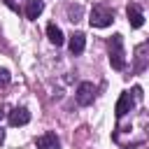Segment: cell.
I'll return each instance as SVG.
<instances>
[{
  "label": "cell",
  "mask_w": 149,
  "mask_h": 149,
  "mask_svg": "<svg viewBox=\"0 0 149 149\" xmlns=\"http://www.w3.org/2000/svg\"><path fill=\"white\" fill-rule=\"evenodd\" d=\"M109 49V65L114 70H123L126 68V51H123V37L121 35H112L107 42Z\"/></svg>",
  "instance_id": "1"
},
{
  "label": "cell",
  "mask_w": 149,
  "mask_h": 149,
  "mask_svg": "<svg viewBox=\"0 0 149 149\" xmlns=\"http://www.w3.org/2000/svg\"><path fill=\"white\" fill-rule=\"evenodd\" d=\"M112 21H114V12L102 5H95L88 14V23L93 28H107V26H112Z\"/></svg>",
  "instance_id": "2"
},
{
  "label": "cell",
  "mask_w": 149,
  "mask_h": 149,
  "mask_svg": "<svg viewBox=\"0 0 149 149\" xmlns=\"http://www.w3.org/2000/svg\"><path fill=\"white\" fill-rule=\"evenodd\" d=\"M140 88H133V93L130 91H123L121 95H119V100H116V107H114V112H116V119H121V116H126L130 109H133V105H135V100H140Z\"/></svg>",
  "instance_id": "3"
},
{
  "label": "cell",
  "mask_w": 149,
  "mask_h": 149,
  "mask_svg": "<svg viewBox=\"0 0 149 149\" xmlns=\"http://www.w3.org/2000/svg\"><path fill=\"white\" fill-rule=\"evenodd\" d=\"M74 98H77V102H79L81 107L91 105V102L95 100V86H93L91 81H81V84L77 86V93H74Z\"/></svg>",
  "instance_id": "4"
},
{
  "label": "cell",
  "mask_w": 149,
  "mask_h": 149,
  "mask_svg": "<svg viewBox=\"0 0 149 149\" xmlns=\"http://www.w3.org/2000/svg\"><path fill=\"white\" fill-rule=\"evenodd\" d=\"M30 121V112L26 109V107H14L12 112H9V126H26Z\"/></svg>",
  "instance_id": "5"
},
{
  "label": "cell",
  "mask_w": 149,
  "mask_h": 149,
  "mask_svg": "<svg viewBox=\"0 0 149 149\" xmlns=\"http://www.w3.org/2000/svg\"><path fill=\"white\" fill-rule=\"evenodd\" d=\"M37 149H61V140L56 137V133H44L35 140Z\"/></svg>",
  "instance_id": "6"
},
{
  "label": "cell",
  "mask_w": 149,
  "mask_h": 149,
  "mask_svg": "<svg viewBox=\"0 0 149 149\" xmlns=\"http://www.w3.org/2000/svg\"><path fill=\"white\" fill-rule=\"evenodd\" d=\"M126 16H128L130 28H142V23H144V14H142V9H140L137 5H128Z\"/></svg>",
  "instance_id": "7"
},
{
  "label": "cell",
  "mask_w": 149,
  "mask_h": 149,
  "mask_svg": "<svg viewBox=\"0 0 149 149\" xmlns=\"http://www.w3.org/2000/svg\"><path fill=\"white\" fill-rule=\"evenodd\" d=\"M42 9H44V2L42 0H26V16L30 21H35L42 14Z\"/></svg>",
  "instance_id": "8"
},
{
  "label": "cell",
  "mask_w": 149,
  "mask_h": 149,
  "mask_svg": "<svg viewBox=\"0 0 149 149\" xmlns=\"http://www.w3.org/2000/svg\"><path fill=\"white\" fill-rule=\"evenodd\" d=\"M47 37H49V42H51V44H56V47H61V44L65 42L63 30H61L56 23H49V26H47Z\"/></svg>",
  "instance_id": "9"
},
{
  "label": "cell",
  "mask_w": 149,
  "mask_h": 149,
  "mask_svg": "<svg viewBox=\"0 0 149 149\" xmlns=\"http://www.w3.org/2000/svg\"><path fill=\"white\" fill-rule=\"evenodd\" d=\"M84 47H86V37L81 33H74L70 37V51H72V56H79L84 51Z\"/></svg>",
  "instance_id": "10"
},
{
  "label": "cell",
  "mask_w": 149,
  "mask_h": 149,
  "mask_svg": "<svg viewBox=\"0 0 149 149\" xmlns=\"http://www.w3.org/2000/svg\"><path fill=\"white\" fill-rule=\"evenodd\" d=\"M7 84H9V72L7 70H0V88L7 86Z\"/></svg>",
  "instance_id": "11"
},
{
  "label": "cell",
  "mask_w": 149,
  "mask_h": 149,
  "mask_svg": "<svg viewBox=\"0 0 149 149\" xmlns=\"http://www.w3.org/2000/svg\"><path fill=\"white\" fill-rule=\"evenodd\" d=\"M2 140H5V133H2V128H0V144H2Z\"/></svg>",
  "instance_id": "12"
},
{
  "label": "cell",
  "mask_w": 149,
  "mask_h": 149,
  "mask_svg": "<svg viewBox=\"0 0 149 149\" xmlns=\"http://www.w3.org/2000/svg\"><path fill=\"white\" fill-rule=\"evenodd\" d=\"M2 114H5V109H2V107H0V119H2Z\"/></svg>",
  "instance_id": "13"
}]
</instances>
